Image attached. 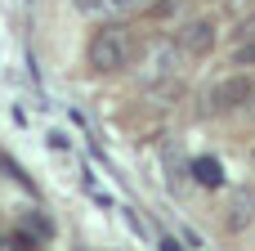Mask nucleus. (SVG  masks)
<instances>
[{
	"instance_id": "f257e3e1",
	"label": "nucleus",
	"mask_w": 255,
	"mask_h": 251,
	"mask_svg": "<svg viewBox=\"0 0 255 251\" xmlns=\"http://www.w3.org/2000/svg\"><path fill=\"white\" fill-rule=\"evenodd\" d=\"M85 58H90V72H99V76L126 72V67L134 63V36H130L126 27H103V31H94Z\"/></svg>"
},
{
	"instance_id": "f03ea898",
	"label": "nucleus",
	"mask_w": 255,
	"mask_h": 251,
	"mask_svg": "<svg viewBox=\"0 0 255 251\" xmlns=\"http://www.w3.org/2000/svg\"><path fill=\"white\" fill-rule=\"evenodd\" d=\"M211 108L215 112H229V108H247V103H255V81L247 76V72H233V76H224L211 94Z\"/></svg>"
},
{
	"instance_id": "7ed1b4c3",
	"label": "nucleus",
	"mask_w": 255,
	"mask_h": 251,
	"mask_svg": "<svg viewBox=\"0 0 255 251\" xmlns=\"http://www.w3.org/2000/svg\"><path fill=\"white\" fill-rule=\"evenodd\" d=\"M175 45L184 58H206L215 49V22L211 18H188L179 31H175Z\"/></svg>"
},
{
	"instance_id": "20e7f679",
	"label": "nucleus",
	"mask_w": 255,
	"mask_h": 251,
	"mask_svg": "<svg viewBox=\"0 0 255 251\" xmlns=\"http://www.w3.org/2000/svg\"><path fill=\"white\" fill-rule=\"evenodd\" d=\"M255 225V189L251 184H233L229 207H224V229L229 234H247Z\"/></svg>"
},
{
	"instance_id": "39448f33",
	"label": "nucleus",
	"mask_w": 255,
	"mask_h": 251,
	"mask_svg": "<svg viewBox=\"0 0 255 251\" xmlns=\"http://www.w3.org/2000/svg\"><path fill=\"white\" fill-rule=\"evenodd\" d=\"M175 58H179V45H152L148 49V72L152 76H175Z\"/></svg>"
},
{
	"instance_id": "423d86ee",
	"label": "nucleus",
	"mask_w": 255,
	"mask_h": 251,
	"mask_svg": "<svg viewBox=\"0 0 255 251\" xmlns=\"http://www.w3.org/2000/svg\"><path fill=\"white\" fill-rule=\"evenodd\" d=\"M242 40H255V9H247V13L233 22V45H242Z\"/></svg>"
},
{
	"instance_id": "0eeeda50",
	"label": "nucleus",
	"mask_w": 255,
	"mask_h": 251,
	"mask_svg": "<svg viewBox=\"0 0 255 251\" xmlns=\"http://www.w3.org/2000/svg\"><path fill=\"white\" fill-rule=\"evenodd\" d=\"M139 9H148V0H108V18H130Z\"/></svg>"
},
{
	"instance_id": "6e6552de",
	"label": "nucleus",
	"mask_w": 255,
	"mask_h": 251,
	"mask_svg": "<svg viewBox=\"0 0 255 251\" xmlns=\"http://www.w3.org/2000/svg\"><path fill=\"white\" fill-rule=\"evenodd\" d=\"M229 63H233V67H255V40H242V45H233Z\"/></svg>"
},
{
	"instance_id": "1a4fd4ad",
	"label": "nucleus",
	"mask_w": 255,
	"mask_h": 251,
	"mask_svg": "<svg viewBox=\"0 0 255 251\" xmlns=\"http://www.w3.org/2000/svg\"><path fill=\"white\" fill-rule=\"evenodd\" d=\"M45 148H49V153H67V148H72V139H67L63 130H54V126H49V130H45Z\"/></svg>"
},
{
	"instance_id": "9d476101",
	"label": "nucleus",
	"mask_w": 255,
	"mask_h": 251,
	"mask_svg": "<svg viewBox=\"0 0 255 251\" xmlns=\"http://www.w3.org/2000/svg\"><path fill=\"white\" fill-rule=\"evenodd\" d=\"M76 9L90 18H108V0H76Z\"/></svg>"
},
{
	"instance_id": "9b49d317",
	"label": "nucleus",
	"mask_w": 255,
	"mask_h": 251,
	"mask_svg": "<svg viewBox=\"0 0 255 251\" xmlns=\"http://www.w3.org/2000/svg\"><path fill=\"white\" fill-rule=\"evenodd\" d=\"M197 171H202V184H220V166L215 162H197Z\"/></svg>"
},
{
	"instance_id": "f8f14e48",
	"label": "nucleus",
	"mask_w": 255,
	"mask_h": 251,
	"mask_svg": "<svg viewBox=\"0 0 255 251\" xmlns=\"http://www.w3.org/2000/svg\"><path fill=\"white\" fill-rule=\"evenodd\" d=\"M247 162H251V171H255V144H251V153H247Z\"/></svg>"
},
{
	"instance_id": "ddd939ff",
	"label": "nucleus",
	"mask_w": 255,
	"mask_h": 251,
	"mask_svg": "<svg viewBox=\"0 0 255 251\" xmlns=\"http://www.w3.org/2000/svg\"><path fill=\"white\" fill-rule=\"evenodd\" d=\"M229 4H233V9H242V4H251V0H229Z\"/></svg>"
}]
</instances>
